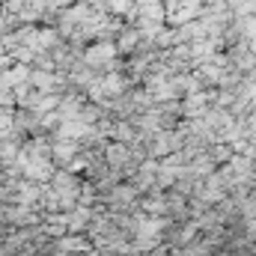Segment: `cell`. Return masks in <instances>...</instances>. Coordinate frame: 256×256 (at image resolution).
<instances>
[{
	"label": "cell",
	"instance_id": "1",
	"mask_svg": "<svg viewBox=\"0 0 256 256\" xmlns=\"http://www.w3.org/2000/svg\"><path fill=\"white\" fill-rule=\"evenodd\" d=\"M80 140H60V137H54V152H51V158H54V164L57 167H72V161L80 155Z\"/></svg>",
	"mask_w": 256,
	"mask_h": 256
}]
</instances>
